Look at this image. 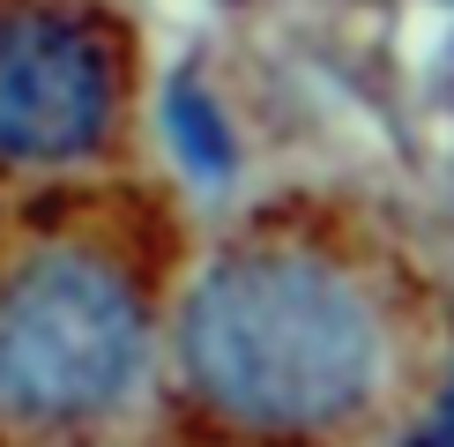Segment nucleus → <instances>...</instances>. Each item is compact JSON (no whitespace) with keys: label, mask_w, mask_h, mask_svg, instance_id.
I'll return each instance as SVG.
<instances>
[{"label":"nucleus","mask_w":454,"mask_h":447,"mask_svg":"<svg viewBox=\"0 0 454 447\" xmlns=\"http://www.w3.org/2000/svg\"><path fill=\"white\" fill-rule=\"evenodd\" d=\"M447 90H454V67H447Z\"/></svg>","instance_id":"6"},{"label":"nucleus","mask_w":454,"mask_h":447,"mask_svg":"<svg viewBox=\"0 0 454 447\" xmlns=\"http://www.w3.org/2000/svg\"><path fill=\"white\" fill-rule=\"evenodd\" d=\"M410 447H454V372H447V396H440V410L418 425V440Z\"/></svg>","instance_id":"5"},{"label":"nucleus","mask_w":454,"mask_h":447,"mask_svg":"<svg viewBox=\"0 0 454 447\" xmlns=\"http://www.w3.org/2000/svg\"><path fill=\"white\" fill-rule=\"evenodd\" d=\"M112 52L105 37L52 8L0 15V157L60 164L82 157L112 120Z\"/></svg>","instance_id":"3"},{"label":"nucleus","mask_w":454,"mask_h":447,"mask_svg":"<svg viewBox=\"0 0 454 447\" xmlns=\"http://www.w3.org/2000/svg\"><path fill=\"white\" fill-rule=\"evenodd\" d=\"M142 365V298L98 254H37L0 291V403L82 418L127 396Z\"/></svg>","instance_id":"2"},{"label":"nucleus","mask_w":454,"mask_h":447,"mask_svg":"<svg viewBox=\"0 0 454 447\" xmlns=\"http://www.w3.org/2000/svg\"><path fill=\"white\" fill-rule=\"evenodd\" d=\"M164 127H172L179 157L194 164V179H223L231 172V127H223V112L209 105V90H201L194 74H179V82L164 90Z\"/></svg>","instance_id":"4"},{"label":"nucleus","mask_w":454,"mask_h":447,"mask_svg":"<svg viewBox=\"0 0 454 447\" xmlns=\"http://www.w3.org/2000/svg\"><path fill=\"white\" fill-rule=\"evenodd\" d=\"M179 358L223 418L306 433L372 396L380 321L343 269L313 254L254 247L216 261L186 298Z\"/></svg>","instance_id":"1"}]
</instances>
